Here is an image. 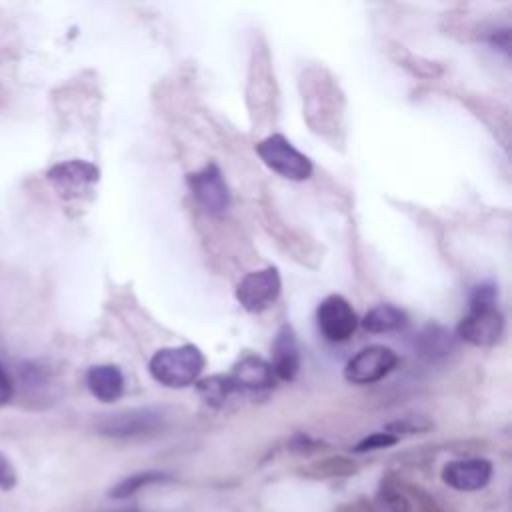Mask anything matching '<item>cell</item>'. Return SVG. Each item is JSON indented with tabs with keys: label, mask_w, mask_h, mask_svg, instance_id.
Returning <instances> with one entry per match:
<instances>
[{
	"label": "cell",
	"mask_w": 512,
	"mask_h": 512,
	"mask_svg": "<svg viewBox=\"0 0 512 512\" xmlns=\"http://www.w3.org/2000/svg\"><path fill=\"white\" fill-rule=\"evenodd\" d=\"M188 186L194 194V198L200 202V206L208 212H224L230 204L228 186L224 182L222 172L218 166L208 164L202 170L188 176Z\"/></svg>",
	"instance_id": "cell-8"
},
{
	"label": "cell",
	"mask_w": 512,
	"mask_h": 512,
	"mask_svg": "<svg viewBox=\"0 0 512 512\" xmlns=\"http://www.w3.org/2000/svg\"><path fill=\"white\" fill-rule=\"evenodd\" d=\"M16 484V470L12 466V462L8 460V456L4 452H0V488L2 490H10Z\"/></svg>",
	"instance_id": "cell-22"
},
{
	"label": "cell",
	"mask_w": 512,
	"mask_h": 512,
	"mask_svg": "<svg viewBox=\"0 0 512 512\" xmlns=\"http://www.w3.org/2000/svg\"><path fill=\"white\" fill-rule=\"evenodd\" d=\"M272 374L280 380H294L300 370V348L290 324H282L272 342Z\"/></svg>",
	"instance_id": "cell-10"
},
{
	"label": "cell",
	"mask_w": 512,
	"mask_h": 512,
	"mask_svg": "<svg viewBox=\"0 0 512 512\" xmlns=\"http://www.w3.org/2000/svg\"><path fill=\"white\" fill-rule=\"evenodd\" d=\"M316 324L326 340L346 342L354 334L358 318L352 304L344 296L330 294L316 308Z\"/></svg>",
	"instance_id": "cell-5"
},
{
	"label": "cell",
	"mask_w": 512,
	"mask_h": 512,
	"mask_svg": "<svg viewBox=\"0 0 512 512\" xmlns=\"http://www.w3.org/2000/svg\"><path fill=\"white\" fill-rule=\"evenodd\" d=\"M426 428H430V426H420L416 418L388 424V430H396V432H420V430H426Z\"/></svg>",
	"instance_id": "cell-23"
},
{
	"label": "cell",
	"mask_w": 512,
	"mask_h": 512,
	"mask_svg": "<svg viewBox=\"0 0 512 512\" xmlns=\"http://www.w3.org/2000/svg\"><path fill=\"white\" fill-rule=\"evenodd\" d=\"M162 422V412L154 408H134L106 416L98 424V432L110 438H136L158 430Z\"/></svg>",
	"instance_id": "cell-7"
},
{
	"label": "cell",
	"mask_w": 512,
	"mask_h": 512,
	"mask_svg": "<svg viewBox=\"0 0 512 512\" xmlns=\"http://www.w3.org/2000/svg\"><path fill=\"white\" fill-rule=\"evenodd\" d=\"M86 386L100 402H114L122 396L124 376L114 364H96L86 372Z\"/></svg>",
	"instance_id": "cell-13"
},
{
	"label": "cell",
	"mask_w": 512,
	"mask_h": 512,
	"mask_svg": "<svg viewBox=\"0 0 512 512\" xmlns=\"http://www.w3.org/2000/svg\"><path fill=\"white\" fill-rule=\"evenodd\" d=\"M204 366L206 358L194 344L160 348L148 362L152 378L168 388H186L194 384Z\"/></svg>",
	"instance_id": "cell-1"
},
{
	"label": "cell",
	"mask_w": 512,
	"mask_h": 512,
	"mask_svg": "<svg viewBox=\"0 0 512 512\" xmlns=\"http://www.w3.org/2000/svg\"><path fill=\"white\" fill-rule=\"evenodd\" d=\"M166 478H168L166 474L154 472V470H150V472H136V474L124 478L122 482H118V484L110 490V496H112V498H128V496H132L134 492H138L140 488H146L148 484H154V482H162V480H166Z\"/></svg>",
	"instance_id": "cell-17"
},
{
	"label": "cell",
	"mask_w": 512,
	"mask_h": 512,
	"mask_svg": "<svg viewBox=\"0 0 512 512\" xmlns=\"http://www.w3.org/2000/svg\"><path fill=\"white\" fill-rule=\"evenodd\" d=\"M378 506L380 512H410V500L400 490L384 486L378 496Z\"/></svg>",
	"instance_id": "cell-19"
},
{
	"label": "cell",
	"mask_w": 512,
	"mask_h": 512,
	"mask_svg": "<svg viewBox=\"0 0 512 512\" xmlns=\"http://www.w3.org/2000/svg\"><path fill=\"white\" fill-rule=\"evenodd\" d=\"M398 442V436L396 434H390V432H374L366 438H362L356 446H354V452H368V450H378V448H386V446H392Z\"/></svg>",
	"instance_id": "cell-20"
},
{
	"label": "cell",
	"mask_w": 512,
	"mask_h": 512,
	"mask_svg": "<svg viewBox=\"0 0 512 512\" xmlns=\"http://www.w3.org/2000/svg\"><path fill=\"white\" fill-rule=\"evenodd\" d=\"M48 178L60 190V194L70 196L94 184L98 180V168L90 162L68 160L52 166L48 170Z\"/></svg>",
	"instance_id": "cell-11"
},
{
	"label": "cell",
	"mask_w": 512,
	"mask_h": 512,
	"mask_svg": "<svg viewBox=\"0 0 512 512\" xmlns=\"http://www.w3.org/2000/svg\"><path fill=\"white\" fill-rule=\"evenodd\" d=\"M236 392L244 390V392H260V390H268L274 382V374L272 368L266 360L258 358V356H244L232 370V374H228Z\"/></svg>",
	"instance_id": "cell-12"
},
{
	"label": "cell",
	"mask_w": 512,
	"mask_h": 512,
	"mask_svg": "<svg viewBox=\"0 0 512 512\" xmlns=\"http://www.w3.org/2000/svg\"><path fill=\"white\" fill-rule=\"evenodd\" d=\"M354 470H356L354 462L338 456V458H326V460L312 464L310 468H306V474H310L314 478H334V476L354 474Z\"/></svg>",
	"instance_id": "cell-18"
},
{
	"label": "cell",
	"mask_w": 512,
	"mask_h": 512,
	"mask_svg": "<svg viewBox=\"0 0 512 512\" xmlns=\"http://www.w3.org/2000/svg\"><path fill=\"white\" fill-rule=\"evenodd\" d=\"M398 362L392 348L372 344L356 352L344 366V378L352 384H372L382 380Z\"/></svg>",
	"instance_id": "cell-4"
},
{
	"label": "cell",
	"mask_w": 512,
	"mask_h": 512,
	"mask_svg": "<svg viewBox=\"0 0 512 512\" xmlns=\"http://www.w3.org/2000/svg\"><path fill=\"white\" fill-rule=\"evenodd\" d=\"M456 332L472 346H492L504 332V316L498 306H470Z\"/></svg>",
	"instance_id": "cell-6"
},
{
	"label": "cell",
	"mask_w": 512,
	"mask_h": 512,
	"mask_svg": "<svg viewBox=\"0 0 512 512\" xmlns=\"http://www.w3.org/2000/svg\"><path fill=\"white\" fill-rule=\"evenodd\" d=\"M454 340L450 336V332L444 326L438 324H428L420 334H418V354L428 358V360H438L442 356H446L452 348Z\"/></svg>",
	"instance_id": "cell-15"
},
{
	"label": "cell",
	"mask_w": 512,
	"mask_h": 512,
	"mask_svg": "<svg viewBox=\"0 0 512 512\" xmlns=\"http://www.w3.org/2000/svg\"><path fill=\"white\" fill-rule=\"evenodd\" d=\"M492 464L484 458H466L448 462L442 468V480L460 492H474L490 482Z\"/></svg>",
	"instance_id": "cell-9"
},
{
	"label": "cell",
	"mask_w": 512,
	"mask_h": 512,
	"mask_svg": "<svg viewBox=\"0 0 512 512\" xmlns=\"http://www.w3.org/2000/svg\"><path fill=\"white\" fill-rule=\"evenodd\" d=\"M496 298H498L496 286L490 282H484L472 290L470 306H496Z\"/></svg>",
	"instance_id": "cell-21"
},
{
	"label": "cell",
	"mask_w": 512,
	"mask_h": 512,
	"mask_svg": "<svg viewBox=\"0 0 512 512\" xmlns=\"http://www.w3.org/2000/svg\"><path fill=\"white\" fill-rule=\"evenodd\" d=\"M198 392L200 396L204 398L206 404L210 406H222L228 396L232 392H236L230 376H222V374H216V376H210V378H204L198 382Z\"/></svg>",
	"instance_id": "cell-16"
},
{
	"label": "cell",
	"mask_w": 512,
	"mask_h": 512,
	"mask_svg": "<svg viewBox=\"0 0 512 512\" xmlns=\"http://www.w3.org/2000/svg\"><path fill=\"white\" fill-rule=\"evenodd\" d=\"M258 156L268 168L290 180H306L312 174V162L298 152L282 134H272L256 146Z\"/></svg>",
	"instance_id": "cell-2"
},
{
	"label": "cell",
	"mask_w": 512,
	"mask_h": 512,
	"mask_svg": "<svg viewBox=\"0 0 512 512\" xmlns=\"http://www.w3.org/2000/svg\"><path fill=\"white\" fill-rule=\"evenodd\" d=\"M406 326V312L392 304H378L362 318V328L372 334L394 332Z\"/></svg>",
	"instance_id": "cell-14"
},
{
	"label": "cell",
	"mask_w": 512,
	"mask_h": 512,
	"mask_svg": "<svg viewBox=\"0 0 512 512\" xmlns=\"http://www.w3.org/2000/svg\"><path fill=\"white\" fill-rule=\"evenodd\" d=\"M280 274L274 266L248 272L236 286V300L248 312H264L280 294Z\"/></svg>",
	"instance_id": "cell-3"
},
{
	"label": "cell",
	"mask_w": 512,
	"mask_h": 512,
	"mask_svg": "<svg viewBox=\"0 0 512 512\" xmlns=\"http://www.w3.org/2000/svg\"><path fill=\"white\" fill-rule=\"evenodd\" d=\"M492 42L496 44V48L504 50L506 54L510 52V32H508V30H498V32L492 36Z\"/></svg>",
	"instance_id": "cell-25"
},
{
	"label": "cell",
	"mask_w": 512,
	"mask_h": 512,
	"mask_svg": "<svg viewBox=\"0 0 512 512\" xmlns=\"http://www.w3.org/2000/svg\"><path fill=\"white\" fill-rule=\"evenodd\" d=\"M10 396H12V382L0 364V406L6 404L10 400Z\"/></svg>",
	"instance_id": "cell-24"
}]
</instances>
